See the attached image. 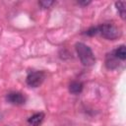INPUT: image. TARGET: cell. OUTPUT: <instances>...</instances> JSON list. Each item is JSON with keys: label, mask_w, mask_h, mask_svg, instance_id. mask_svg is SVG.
<instances>
[{"label": "cell", "mask_w": 126, "mask_h": 126, "mask_svg": "<svg viewBox=\"0 0 126 126\" xmlns=\"http://www.w3.org/2000/svg\"><path fill=\"white\" fill-rule=\"evenodd\" d=\"M75 47H76V51H77L78 56L83 65L92 66L94 64V62H95L94 55L92 49L88 45H86L83 42H77Z\"/></svg>", "instance_id": "1"}, {"label": "cell", "mask_w": 126, "mask_h": 126, "mask_svg": "<svg viewBox=\"0 0 126 126\" xmlns=\"http://www.w3.org/2000/svg\"><path fill=\"white\" fill-rule=\"evenodd\" d=\"M98 33L110 40H114L121 35V30L112 23H105L98 26Z\"/></svg>", "instance_id": "2"}, {"label": "cell", "mask_w": 126, "mask_h": 126, "mask_svg": "<svg viewBox=\"0 0 126 126\" xmlns=\"http://www.w3.org/2000/svg\"><path fill=\"white\" fill-rule=\"evenodd\" d=\"M44 77L45 75L42 71H31L28 73L26 82L32 88H37L42 84Z\"/></svg>", "instance_id": "3"}, {"label": "cell", "mask_w": 126, "mask_h": 126, "mask_svg": "<svg viewBox=\"0 0 126 126\" xmlns=\"http://www.w3.org/2000/svg\"><path fill=\"white\" fill-rule=\"evenodd\" d=\"M6 99L8 102L15 105H21L26 102V96L20 92H11L7 94Z\"/></svg>", "instance_id": "4"}, {"label": "cell", "mask_w": 126, "mask_h": 126, "mask_svg": "<svg viewBox=\"0 0 126 126\" xmlns=\"http://www.w3.org/2000/svg\"><path fill=\"white\" fill-rule=\"evenodd\" d=\"M118 58L114 55L113 52L111 53H108L105 57V66L107 67V69H110V70H113V69H116L118 66H119V62H118Z\"/></svg>", "instance_id": "5"}, {"label": "cell", "mask_w": 126, "mask_h": 126, "mask_svg": "<svg viewBox=\"0 0 126 126\" xmlns=\"http://www.w3.org/2000/svg\"><path fill=\"white\" fill-rule=\"evenodd\" d=\"M44 118V113L43 112H38V113H34L33 115H32L29 119H28V123L32 126H39Z\"/></svg>", "instance_id": "6"}, {"label": "cell", "mask_w": 126, "mask_h": 126, "mask_svg": "<svg viewBox=\"0 0 126 126\" xmlns=\"http://www.w3.org/2000/svg\"><path fill=\"white\" fill-rule=\"evenodd\" d=\"M83 84L81 82H72L70 85H69V92L73 94H80L82 91H83Z\"/></svg>", "instance_id": "7"}, {"label": "cell", "mask_w": 126, "mask_h": 126, "mask_svg": "<svg viewBox=\"0 0 126 126\" xmlns=\"http://www.w3.org/2000/svg\"><path fill=\"white\" fill-rule=\"evenodd\" d=\"M115 6H116V9L121 17V19H125L126 18V2L125 1H118V2H115Z\"/></svg>", "instance_id": "8"}, {"label": "cell", "mask_w": 126, "mask_h": 126, "mask_svg": "<svg viewBox=\"0 0 126 126\" xmlns=\"http://www.w3.org/2000/svg\"><path fill=\"white\" fill-rule=\"evenodd\" d=\"M114 55L120 59V60H125L126 59V49H125V45H120L118 46L114 51H113Z\"/></svg>", "instance_id": "9"}, {"label": "cell", "mask_w": 126, "mask_h": 126, "mask_svg": "<svg viewBox=\"0 0 126 126\" xmlns=\"http://www.w3.org/2000/svg\"><path fill=\"white\" fill-rule=\"evenodd\" d=\"M85 34L90 35V36H94V35L98 34V26H97V27H93V28H90L89 30H87V31H86Z\"/></svg>", "instance_id": "10"}, {"label": "cell", "mask_w": 126, "mask_h": 126, "mask_svg": "<svg viewBox=\"0 0 126 126\" xmlns=\"http://www.w3.org/2000/svg\"><path fill=\"white\" fill-rule=\"evenodd\" d=\"M38 4L42 7V8H49L51 5H53L54 4V1H39L38 2Z\"/></svg>", "instance_id": "11"}, {"label": "cell", "mask_w": 126, "mask_h": 126, "mask_svg": "<svg viewBox=\"0 0 126 126\" xmlns=\"http://www.w3.org/2000/svg\"><path fill=\"white\" fill-rule=\"evenodd\" d=\"M78 3H79L80 5H83V6H87V5H89V4L91 3V1H78Z\"/></svg>", "instance_id": "12"}]
</instances>
